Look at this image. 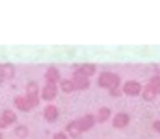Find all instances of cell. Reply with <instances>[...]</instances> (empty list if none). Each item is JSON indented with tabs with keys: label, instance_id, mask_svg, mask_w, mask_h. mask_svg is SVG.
I'll return each instance as SVG.
<instances>
[{
	"label": "cell",
	"instance_id": "1",
	"mask_svg": "<svg viewBox=\"0 0 160 139\" xmlns=\"http://www.w3.org/2000/svg\"><path fill=\"white\" fill-rule=\"evenodd\" d=\"M97 84L101 86V87H104V89H112V87H121V76L118 72H112V71H104V72H101L99 74V78H97Z\"/></svg>",
	"mask_w": 160,
	"mask_h": 139
},
{
	"label": "cell",
	"instance_id": "2",
	"mask_svg": "<svg viewBox=\"0 0 160 139\" xmlns=\"http://www.w3.org/2000/svg\"><path fill=\"white\" fill-rule=\"evenodd\" d=\"M24 96L30 100V104H32L34 108L39 104V86H38V82H36V80H30V82L26 84V91H24Z\"/></svg>",
	"mask_w": 160,
	"mask_h": 139
},
{
	"label": "cell",
	"instance_id": "3",
	"mask_svg": "<svg viewBox=\"0 0 160 139\" xmlns=\"http://www.w3.org/2000/svg\"><path fill=\"white\" fill-rule=\"evenodd\" d=\"M142 84L136 82V80H127L125 84H121V95H127V96H140L142 93Z\"/></svg>",
	"mask_w": 160,
	"mask_h": 139
},
{
	"label": "cell",
	"instance_id": "4",
	"mask_svg": "<svg viewBox=\"0 0 160 139\" xmlns=\"http://www.w3.org/2000/svg\"><path fill=\"white\" fill-rule=\"evenodd\" d=\"M95 72H97V65L95 63H77V65H73V74L91 78Z\"/></svg>",
	"mask_w": 160,
	"mask_h": 139
},
{
	"label": "cell",
	"instance_id": "5",
	"mask_svg": "<svg viewBox=\"0 0 160 139\" xmlns=\"http://www.w3.org/2000/svg\"><path fill=\"white\" fill-rule=\"evenodd\" d=\"M17 123V113L13 111V109H4L2 113H0V132L4 130V128H8V126H11V124H15Z\"/></svg>",
	"mask_w": 160,
	"mask_h": 139
},
{
	"label": "cell",
	"instance_id": "6",
	"mask_svg": "<svg viewBox=\"0 0 160 139\" xmlns=\"http://www.w3.org/2000/svg\"><path fill=\"white\" fill-rule=\"evenodd\" d=\"M77 124H78L80 132L84 134V132H89L93 126H95V115L93 113H86V115H82L77 119Z\"/></svg>",
	"mask_w": 160,
	"mask_h": 139
},
{
	"label": "cell",
	"instance_id": "7",
	"mask_svg": "<svg viewBox=\"0 0 160 139\" xmlns=\"http://www.w3.org/2000/svg\"><path fill=\"white\" fill-rule=\"evenodd\" d=\"M60 80H62V74H60L58 67H54V65L47 67V71H45V84H48V86H58Z\"/></svg>",
	"mask_w": 160,
	"mask_h": 139
},
{
	"label": "cell",
	"instance_id": "8",
	"mask_svg": "<svg viewBox=\"0 0 160 139\" xmlns=\"http://www.w3.org/2000/svg\"><path fill=\"white\" fill-rule=\"evenodd\" d=\"M130 124V115L128 113H125V111H119V113H116V115H112V126L114 128H127Z\"/></svg>",
	"mask_w": 160,
	"mask_h": 139
},
{
	"label": "cell",
	"instance_id": "9",
	"mask_svg": "<svg viewBox=\"0 0 160 139\" xmlns=\"http://www.w3.org/2000/svg\"><path fill=\"white\" fill-rule=\"evenodd\" d=\"M56 96H58V86H48V84H45L39 89V98L47 100L48 104H50Z\"/></svg>",
	"mask_w": 160,
	"mask_h": 139
},
{
	"label": "cell",
	"instance_id": "10",
	"mask_svg": "<svg viewBox=\"0 0 160 139\" xmlns=\"http://www.w3.org/2000/svg\"><path fill=\"white\" fill-rule=\"evenodd\" d=\"M71 82H73L75 91H86V89H89V86H91L89 78L80 76V74H71Z\"/></svg>",
	"mask_w": 160,
	"mask_h": 139
},
{
	"label": "cell",
	"instance_id": "11",
	"mask_svg": "<svg viewBox=\"0 0 160 139\" xmlns=\"http://www.w3.org/2000/svg\"><path fill=\"white\" fill-rule=\"evenodd\" d=\"M13 104H15V109H19V111H32L34 109V106L30 104V100L24 95H17L13 98Z\"/></svg>",
	"mask_w": 160,
	"mask_h": 139
},
{
	"label": "cell",
	"instance_id": "12",
	"mask_svg": "<svg viewBox=\"0 0 160 139\" xmlns=\"http://www.w3.org/2000/svg\"><path fill=\"white\" fill-rule=\"evenodd\" d=\"M110 119H112V109L108 106H102V108L97 109V113H95V124H102V123H106Z\"/></svg>",
	"mask_w": 160,
	"mask_h": 139
},
{
	"label": "cell",
	"instance_id": "13",
	"mask_svg": "<svg viewBox=\"0 0 160 139\" xmlns=\"http://www.w3.org/2000/svg\"><path fill=\"white\" fill-rule=\"evenodd\" d=\"M58 115H60V109H58L54 104H47V106H45V109H43V117H45L47 123H54V121L58 119Z\"/></svg>",
	"mask_w": 160,
	"mask_h": 139
},
{
	"label": "cell",
	"instance_id": "14",
	"mask_svg": "<svg viewBox=\"0 0 160 139\" xmlns=\"http://www.w3.org/2000/svg\"><path fill=\"white\" fill-rule=\"evenodd\" d=\"M65 136L69 139H80V136H82V132H80L78 124H77V121H71V123H67L65 124V132H63Z\"/></svg>",
	"mask_w": 160,
	"mask_h": 139
},
{
	"label": "cell",
	"instance_id": "15",
	"mask_svg": "<svg viewBox=\"0 0 160 139\" xmlns=\"http://www.w3.org/2000/svg\"><path fill=\"white\" fill-rule=\"evenodd\" d=\"M140 96H142L145 102H153V100L158 96V93L155 91L151 86H143V87H142V93H140Z\"/></svg>",
	"mask_w": 160,
	"mask_h": 139
},
{
	"label": "cell",
	"instance_id": "16",
	"mask_svg": "<svg viewBox=\"0 0 160 139\" xmlns=\"http://www.w3.org/2000/svg\"><path fill=\"white\" fill-rule=\"evenodd\" d=\"M58 91H63V93H73L75 91V87H73V82H71V78H62L60 82H58Z\"/></svg>",
	"mask_w": 160,
	"mask_h": 139
},
{
	"label": "cell",
	"instance_id": "17",
	"mask_svg": "<svg viewBox=\"0 0 160 139\" xmlns=\"http://www.w3.org/2000/svg\"><path fill=\"white\" fill-rule=\"evenodd\" d=\"M2 74H4V80H11L15 76V65H11V63L2 65Z\"/></svg>",
	"mask_w": 160,
	"mask_h": 139
},
{
	"label": "cell",
	"instance_id": "18",
	"mask_svg": "<svg viewBox=\"0 0 160 139\" xmlns=\"http://www.w3.org/2000/svg\"><path fill=\"white\" fill-rule=\"evenodd\" d=\"M13 132H15V136L19 139L28 137V126H26V124H15V130H13Z\"/></svg>",
	"mask_w": 160,
	"mask_h": 139
},
{
	"label": "cell",
	"instance_id": "19",
	"mask_svg": "<svg viewBox=\"0 0 160 139\" xmlns=\"http://www.w3.org/2000/svg\"><path fill=\"white\" fill-rule=\"evenodd\" d=\"M147 86H151V87H153V89H155V91L160 95V76L153 74V76L149 78V84H147Z\"/></svg>",
	"mask_w": 160,
	"mask_h": 139
},
{
	"label": "cell",
	"instance_id": "20",
	"mask_svg": "<svg viewBox=\"0 0 160 139\" xmlns=\"http://www.w3.org/2000/svg\"><path fill=\"white\" fill-rule=\"evenodd\" d=\"M108 93H110V96L118 98V96H121V87H112V89H108Z\"/></svg>",
	"mask_w": 160,
	"mask_h": 139
},
{
	"label": "cell",
	"instance_id": "21",
	"mask_svg": "<svg viewBox=\"0 0 160 139\" xmlns=\"http://www.w3.org/2000/svg\"><path fill=\"white\" fill-rule=\"evenodd\" d=\"M52 139H69V137H67V136H65L63 132H56V134L52 136Z\"/></svg>",
	"mask_w": 160,
	"mask_h": 139
},
{
	"label": "cell",
	"instance_id": "22",
	"mask_svg": "<svg viewBox=\"0 0 160 139\" xmlns=\"http://www.w3.org/2000/svg\"><path fill=\"white\" fill-rule=\"evenodd\" d=\"M153 130H155L157 134H160V119H158V121H155V123H153Z\"/></svg>",
	"mask_w": 160,
	"mask_h": 139
},
{
	"label": "cell",
	"instance_id": "23",
	"mask_svg": "<svg viewBox=\"0 0 160 139\" xmlns=\"http://www.w3.org/2000/svg\"><path fill=\"white\" fill-rule=\"evenodd\" d=\"M153 69H155V74H157V76H160V63L153 65Z\"/></svg>",
	"mask_w": 160,
	"mask_h": 139
},
{
	"label": "cell",
	"instance_id": "24",
	"mask_svg": "<svg viewBox=\"0 0 160 139\" xmlns=\"http://www.w3.org/2000/svg\"><path fill=\"white\" fill-rule=\"evenodd\" d=\"M0 84H4V74H2V65H0Z\"/></svg>",
	"mask_w": 160,
	"mask_h": 139
},
{
	"label": "cell",
	"instance_id": "25",
	"mask_svg": "<svg viewBox=\"0 0 160 139\" xmlns=\"http://www.w3.org/2000/svg\"><path fill=\"white\" fill-rule=\"evenodd\" d=\"M0 139H4V134H2V132H0Z\"/></svg>",
	"mask_w": 160,
	"mask_h": 139
}]
</instances>
